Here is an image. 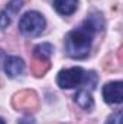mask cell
Instances as JSON below:
<instances>
[{"label": "cell", "instance_id": "cell-1", "mask_svg": "<svg viewBox=\"0 0 123 124\" xmlns=\"http://www.w3.org/2000/svg\"><path fill=\"white\" fill-rule=\"evenodd\" d=\"M103 19L98 15H91L78 28L68 32L65 36V52L72 59H84L88 56L94 35L103 29Z\"/></svg>", "mask_w": 123, "mask_h": 124}, {"label": "cell", "instance_id": "cell-2", "mask_svg": "<svg viewBox=\"0 0 123 124\" xmlns=\"http://www.w3.org/2000/svg\"><path fill=\"white\" fill-rule=\"evenodd\" d=\"M46 20L39 12H26L19 20V29L25 36H39L45 31Z\"/></svg>", "mask_w": 123, "mask_h": 124}, {"label": "cell", "instance_id": "cell-3", "mask_svg": "<svg viewBox=\"0 0 123 124\" xmlns=\"http://www.w3.org/2000/svg\"><path fill=\"white\" fill-rule=\"evenodd\" d=\"M87 77V72L80 68V66H72V68H67L61 69L57 75V84L62 90H70V88H75L84 84Z\"/></svg>", "mask_w": 123, "mask_h": 124}, {"label": "cell", "instance_id": "cell-4", "mask_svg": "<svg viewBox=\"0 0 123 124\" xmlns=\"http://www.w3.org/2000/svg\"><path fill=\"white\" fill-rule=\"evenodd\" d=\"M103 98L107 104H120L123 101L122 81H112L103 87Z\"/></svg>", "mask_w": 123, "mask_h": 124}, {"label": "cell", "instance_id": "cell-5", "mask_svg": "<svg viewBox=\"0 0 123 124\" xmlns=\"http://www.w3.org/2000/svg\"><path fill=\"white\" fill-rule=\"evenodd\" d=\"M22 4H23V0H10L7 7L0 12V28L1 29H6L10 25L13 16L20 10Z\"/></svg>", "mask_w": 123, "mask_h": 124}, {"label": "cell", "instance_id": "cell-6", "mask_svg": "<svg viewBox=\"0 0 123 124\" xmlns=\"http://www.w3.org/2000/svg\"><path fill=\"white\" fill-rule=\"evenodd\" d=\"M25 71V62L19 56H9L4 61V72L10 78H16Z\"/></svg>", "mask_w": 123, "mask_h": 124}, {"label": "cell", "instance_id": "cell-7", "mask_svg": "<svg viewBox=\"0 0 123 124\" xmlns=\"http://www.w3.org/2000/svg\"><path fill=\"white\" fill-rule=\"evenodd\" d=\"M74 101L77 102V105L80 108H83L86 111H90L94 107V100H93V97H91V93L88 90H84V88H81L80 91H77V94L74 95Z\"/></svg>", "mask_w": 123, "mask_h": 124}, {"label": "cell", "instance_id": "cell-8", "mask_svg": "<svg viewBox=\"0 0 123 124\" xmlns=\"http://www.w3.org/2000/svg\"><path fill=\"white\" fill-rule=\"evenodd\" d=\"M55 10L62 16L72 15L78 7V0H54Z\"/></svg>", "mask_w": 123, "mask_h": 124}, {"label": "cell", "instance_id": "cell-9", "mask_svg": "<svg viewBox=\"0 0 123 124\" xmlns=\"http://www.w3.org/2000/svg\"><path fill=\"white\" fill-rule=\"evenodd\" d=\"M15 100H19V104L16 105L18 110H31V107H36V95L32 91H23L16 94Z\"/></svg>", "mask_w": 123, "mask_h": 124}, {"label": "cell", "instance_id": "cell-10", "mask_svg": "<svg viewBox=\"0 0 123 124\" xmlns=\"http://www.w3.org/2000/svg\"><path fill=\"white\" fill-rule=\"evenodd\" d=\"M52 54H54V46L51 43H41L33 49V55L38 61H49Z\"/></svg>", "mask_w": 123, "mask_h": 124}, {"label": "cell", "instance_id": "cell-11", "mask_svg": "<svg viewBox=\"0 0 123 124\" xmlns=\"http://www.w3.org/2000/svg\"><path fill=\"white\" fill-rule=\"evenodd\" d=\"M107 124H122V111L117 110L114 114H112L107 120Z\"/></svg>", "mask_w": 123, "mask_h": 124}, {"label": "cell", "instance_id": "cell-12", "mask_svg": "<svg viewBox=\"0 0 123 124\" xmlns=\"http://www.w3.org/2000/svg\"><path fill=\"white\" fill-rule=\"evenodd\" d=\"M19 124H35V121L32 118H23V120L19 121Z\"/></svg>", "mask_w": 123, "mask_h": 124}, {"label": "cell", "instance_id": "cell-13", "mask_svg": "<svg viewBox=\"0 0 123 124\" xmlns=\"http://www.w3.org/2000/svg\"><path fill=\"white\" fill-rule=\"evenodd\" d=\"M0 124H4V121H3V120H1V118H0Z\"/></svg>", "mask_w": 123, "mask_h": 124}]
</instances>
